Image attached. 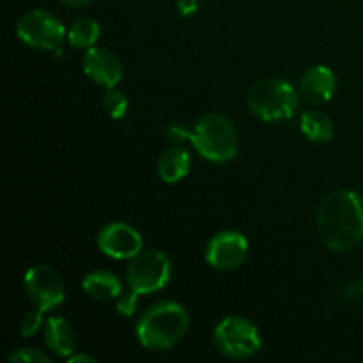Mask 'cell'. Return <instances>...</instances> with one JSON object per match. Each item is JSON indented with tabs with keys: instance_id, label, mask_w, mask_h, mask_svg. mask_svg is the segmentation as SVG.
I'll return each instance as SVG.
<instances>
[{
	"instance_id": "1",
	"label": "cell",
	"mask_w": 363,
	"mask_h": 363,
	"mask_svg": "<svg viewBox=\"0 0 363 363\" xmlns=\"http://www.w3.org/2000/svg\"><path fill=\"white\" fill-rule=\"evenodd\" d=\"M323 243L333 252H350L363 241V195L340 190L323 199L315 213Z\"/></svg>"
},
{
	"instance_id": "2",
	"label": "cell",
	"mask_w": 363,
	"mask_h": 363,
	"mask_svg": "<svg viewBox=\"0 0 363 363\" xmlns=\"http://www.w3.org/2000/svg\"><path fill=\"white\" fill-rule=\"evenodd\" d=\"M167 138L172 142H190L195 151L208 162L227 163L236 156L240 138L236 126L222 113L201 117L194 130L176 123L167 128Z\"/></svg>"
},
{
	"instance_id": "3",
	"label": "cell",
	"mask_w": 363,
	"mask_h": 363,
	"mask_svg": "<svg viewBox=\"0 0 363 363\" xmlns=\"http://www.w3.org/2000/svg\"><path fill=\"white\" fill-rule=\"evenodd\" d=\"M188 325L190 318L183 305L176 301H160L142 312L135 333L145 350L165 351L183 339Z\"/></svg>"
},
{
	"instance_id": "4",
	"label": "cell",
	"mask_w": 363,
	"mask_h": 363,
	"mask_svg": "<svg viewBox=\"0 0 363 363\" xmlns=\"http://www.w3.org/2000/svg\"><path fill=\"white\" fill-rule=\"evenodd\" d=\"M247 105L252 116L264 123L287 121L298 110V94L289 82L282 78H266L250 87Z\"/></svg>"
},
{
	"instance_id": "5",
	"label": "cell",
	"mask_w": 363,
	"mask_h": 363,
	"mask_svg": "<svg viewBox=\"0 0 363 363\" xmlns=\"http://www.w3.org/2000/svg\"><path fill=\"white\" fill-rule=\"evenodd\" d=\"M213 342L220 354L233 360L250 358L261 351L262 340L259 330L248 319L229 315L215 326Z\"/></svg>"
},
{
	"instance_id": "6",
	"label": "cell",
	"mask_w": 363,
	"mask_h": 363,
	"mask_svg": "<svg viewBox=\"0 0 363 363\" xmlns=\"http://www.w3.org/2000/svg\"><path fill=\"white\" fill-rule=\"evenodd\" d=\"M172 277V264L167 254L160 250H142L130 259L126 282L137 296L162 291Z\"/></svg>"
},
{
	"instance_id": "7",
	"label": "cell",
	"mask_w": 363,
	"mask_h": 363,
	"mask_svg": "<svg viewBox=\"0 0 363 363\" xmlns=\"http://www.w3.org/2000/svg\"><path fill=\"white\" fill-rule=\"evenodd\" d=\"M16 34L25 45L35 50L60 48L64 38H67L66 27L55 14L43 9H34L25 13L16 23Z\"/></svg>"
},
{
	"instance_id": "8",
	"label": "cell",
	"mask_w": 363,
	"mask_h": 363,
	"mask_svg": "<svg viewBox=\"0 0 363 363\" xmlns=\"http://www.w3.org/2000/svg\"><path fill=\"white\" fill-rule=\"evenodd\" d=\"M25 293L35 308L50 312L60 307L66 300V289L60 280L59 273L50 266H34L25 273L23 279Z\"/></svg>"
},
{
	"instance_id": "9",
	"label": "cell",
	"mask_w": 363,
	"mask_h": 363,
	"mask_svg": "<svg viewBox=\"0 0 363 363\" xmlns=\"http://www.w3.org/2000/svg\"><path fill=\"white\" fill-rule=\"evenodd\" d=\"M248 255L247 238L236 230H222L206 245V261L211 268L230 272L240 268Z\"/></svg>"
},
{
	"instance_id": "10",
	"label": "cell",
	"mask_w": 363,
	"mask_h": 363,
	"mask_svg": "<svg viewBox=\"0 0 363 363\" xmlns=\"http://www.w3.org/2000/svg\"><path fill=\"white\" fill-rule=\"evenodd\" d=\"M98 248L112 259H131L142 252L144 241L140 233L123 222H112L98 233Z\"/></svg>"
},
{
	"instance_id": "11",
	"label": "cell",
	"mask_w": 363,
	"mask_h": 363,
	"mask_svg": "<svg viewBox=\"0 0 363 363\" xmlns=\"http://www.w3.org/2000/svg\"><path fill=\"white\" fill-rule=\"evenodd\" d=\"M82 66H84V73L94 84L101 85L105 89L117 87V84L123 80L124 69L119 57L110 52V50L101 48V46L87 48L84 59H82Z\"/></svg>"
},
{
	"instance_id": "12",
	"label": "cell",
	"mask_w": 363,
	"mask_h": 363,
	"mask_svg": "<svg viewBox=\"0 0 363 363\" xmlns=\"http://www.w3.org/2000/svg\"><path fill=\"white\" fill-rule=\"evenodd\" d=\"M337 89V77L328 66H312L300 80V94L308 105H325L333 98Z\"/></svg>"
},
{
	"instance_id": "13",
	"label": "cell",
	"mask_w": 363,
	"mask_h": 363,
	"mask_svg": "<svg viewBox=\"0 0 363 363\" xmlns=\"http://www.w3.org/2000/svg\"><path fill=\"white\" fill-rule=\"evenodd\" d=\"M45 342L57 357L69 358L74 353V332L64 318H50L45 325Z\"/></svg>"
},
{
	"instance_id": "14",
	"label": "cell",
	"mask_w": 363,
	"mask_h": 363,
	"mask_svg": "<svg viewBox=\"0 0 363 363\" xmlns=\"http://www.w3.org/2000/svg\"><path fill=\"white\" fill-rule=\"evenodd\" d=\"M82 287L87 296L98 301L117 300L123 294V282L119 280V277L105 272V269H98V272L85 275V279L82 280Z\"/></svg>"
},
{
	"instance_id": "15",
	"label": "cell",
	"mask_w": 363,
	"mask_h": 363,
	"mask_svg": "<svg viewBox=\"0 0 363 363\" xmlns=\"http://www.w3.org/2000/svg\"><path fill=\"white\" fill-rule=\"evenodd\" d=\"M191 167V156L181 145L176 147H169L163 151V155L158 160V176L165 183H177V181L184 179L190 172Z\"/></svg>"
},
{
	"instance_id": "16",
	"label": "cell",
	"mask_w": 363,
	"mask_h": 363,
	"mask_svg": "<svg viewBox=\"0 0 363 363\" xmlns=\"http://www.w3.org/2000/svg\"><path fill=\"white\" fill-rule=\"evenodd\" d=\"M300 128L312 142H328L333 137V123L321 110H307L300 117Z\"/></svg>"
},
{
	"instance_id": "17",
	"label": "cell",
	"mask_w": 363,
	"mask_h": 363,
	"mask_svg": "<svg viewBox=\"0 0 363 363\" xmlns=\"http://www.w3.org/2000/svg\"><path fill=\"white\" fill-rule=\"evenodd\" d=\"M99 34H101V27L94 18H78L67 30V43L73 48H91L99 39Z\"/></svg>"
},
{
	"instance_id": "18",
	"label": "cell",
	"mask_w": 363,
	"mask_h": 363,
	"mask_svg": "<svg viewBox=\"0 0 363 363\" xmlns=\"http://www.w3.org/2000/svg\"><path fill=\"white\" fill-rule=\"evenodd\" d=\"M128 106H130L128 98L119 89H106L105 96H103V108L112 119H123L128 112Z\"/></svg>"
},
{
	"instance_id": "19",
	"label": "cell",
	"mask_w": 363,
	"mask_h": 363,
	"mask_svg": "<svg viewBox=\"0 0 363 363\" xmlns=\"http://www.w3.org/2000/svg\"><path fill=\"white\" fill-rule=\"evenodd\" d=\"M43 314H45V312L39 311V308L27 312L20 321V335L21 337L35 335L43 326Z\"/></svg>"
},
{
	"instance_id": "20",
	"label": "cell",
	"mask_w": 363,
	"mask_h": 363,
	"mask_svg": "<svg viewBox=\"0 0 363 363\" xmlns=\"http://www.w3.org/2000/svg\"><path fill=\"white\" fill-rule=\"evenodd\" d=\"M9 362L13 363H50L48 357L45 353H41L39 350H28V347H23V350L13 351L9 354Z\"/></svg>"
},
{
	"instance_id": "21",
	"label": "cell",
	"mask_w": 363,
	"mask_h": 363,
	"mask_svg": "<svg viewBox=\"0 0 363 363\" xmlns=\"http://www.w3.org/2000/svg\"><path fill=\"white\" fill-rule=\"evenodd\" d=\"M137 300L138 296L135 293H123L119 298H117V312H119L121 315H124V318H131V315L135 314V311H137Z\"/></svg>"
},
{
	"instance_id": "22",
	"label": "cell",
	"mask_w": 363,
	"mask_h": 363,
	"mask_svg": "<svg viewBox=\"0 0 363 363\" xmlns=\"http://www.w3.org/2000/svg\"><path fill=\"white\" fill-rule=\"evenodd\" d=\"M177 13L181 16H191V14L197 13L199 6H201V0H177Z\"/></svg>"
},
{
	"instance_id": "23",
	"label": "cell",
	"mask_w": 363,
	"mask_h": 363,
	"mask_svg": "<svg viewBox=\"0 0 363 363\" xmlns=\"http://www.w3.org/2000/svg\"><path fill=\"white\" fill-rule=\"evenodd\" d=\"M67 362L69 363H96L94 357H89V354H71L69 358H67Z\"/></svg>"
},
{
	"instance_id": "24",
	"label": "cell",
	"mask_w": 363,
	"mask_h": 363,
	"mask_svg": "<svg viewBox=\"0 0 363 363\" xmlns=\"http://www.w3.org/2000/svg\"><path fill=\"white\" fill-rule=\"evenodd\" d=\"M60 4H64V6L67 7H82L85 6V4H89L91 0H59Z\"/></svg>"
},
{
	"instance_id": "25",
	"label": "cell",
	"mask_w": 363,
	"mask_h": 363,
	"mask_svg": "<svg viewBox=\"0 0 363 363\" xmlns=\"http://www.w3.org/2000/svg\"><path fill=\"white\" fill-rule=\"evenodd\" d=\"M362 293H363V284H362Z\"/></svg>"
}]
</instances>
